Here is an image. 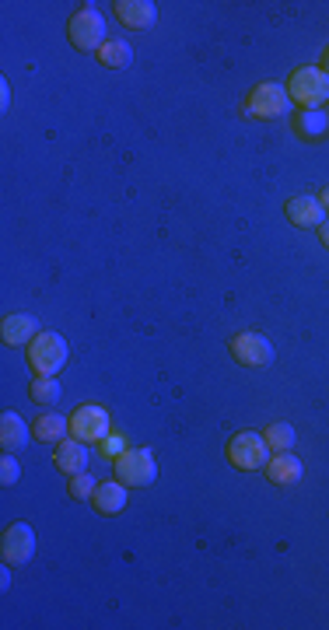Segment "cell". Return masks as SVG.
<instances>
[{
    "instance_id": "obj_27",
    "label": "cell",
    "mask_w": 329,
    "mask_h": 630,
    "mask_svg": "<svg viewBox=\"0 0 329 630\" xmlns=\"http://www.w3.org/2000/svg\"><path fill=\"white\" fill-rule=\"evenodd\" d=\"M7 585H11V571H7V567H4V571H0V588H4V592H7Z\"/></svg>"
},
{
    "instance_id": "obj_5",
    "label": "cell",
    "mask_w": 329,
    "mask_h": 630,
    "mask_svg": "<svg viewBox=\"0 0 329 630\" xmlns=\"http://www.w3.org/2000/svg\"><path fill=\"white\" fill-rule=\"evenodd\" d=\"M228 459L235 469H246V473H256V469H267L270 462V445L263 435L256 431H239L235 438L228 441Z\"/></svg>"
},
{
    "instance_id": "obj_6",
    "label": "cell",
    "mask_w": 329,
    "mask_h": 630,
    "mask_svg": "<svg viewBox=\"0 0 329 630\" xmlns=\"http://www.w3.org/2000/svg\"><path fill=\"white\" fill-rule=\"evenodd\" d=\"M288 109H291L288 88H281V84L273 81L256 84L246 99V116H252V120H281V116H288Z\"/></svg>"
},
{
    "instance_id": "obj_1",
    "label": "cell",
    "mask_w": 329,
    "mask_h": 630,
    "mask_svg": "<svg viewBox=\"0 0 329 630\" xmlns=\"http://www.w3.org/2000/svg\"><path fill=\"white\" fill-rule=\"evenodd\" d=\"M67 36H70V46L81 49V53H99L105 42V18L99 7H78L70 21H67Z\"/></svg>"
},
{
    "instance_id": "obj_18",
    "label": "cell",
    "mask_w": 329,
    "mask_h": 630,
    "mask_svg": "<svg viewBox=\"0 0 329 630\" xmlns=\"http://www.w3.org/2000/svg\"><path fill=\"white\" fill-rule=\"evenodd\" d=\"M70 435V420H63L60 414H42L36 424H32V438L36 441H53V445H60L63 438Z\"/></svg>"
},
{
    "instance_id": "obj_7",
    "label": "cell",
    "mask_w": 329,
    "mask_h": 630,
    "mask_svg": "<svg viewBox=\"0 0 329 630\" xmlns=\"http://www.w3.org/2000/svg\"><path fill=\"white\" fill-rule=\"evenodd\" d=\"M112 431V417L109 410L99 406V403H84L70 414V438L84 441V445H95V441H105V435Z\"/></svg>"
},
{
    "instance_id": "obj_29",
    "label": "cell",
    "mask_w": 329,
    "mask_h": 630,
    "mask_svg": "<svg viewBox=\"0 0 329 630\" xmlns=\"http://www.w3.org/2000/svg\"><path fill=\"white\" fill-rule=\"evenodd\" d=\"M323 63H326V67H323V70H326V74H329V49H326V60H323Z\"/></svg>"
},
{
    "instance_id": "obj_8",
    "label": "cell",
    "mask_w": 329,
    "mask_h": 630,
    "mask_svg": "<svg viewBox=\"0 0 329 630\" xmlns=\"http://www.w3.org/2000/svg\"><path fill=\"white\" fill-rule=\"evenodd\" d=\"M231 357L239 361V364H246V368H267V364H273V357H277V351H273V343H270L263 333H239L231 336Z\"/></svg>"
},
{
    "instance_id": "obj_3",
    "label": "cell",
    "mask_w": 329,
    "mask_h": 630,
    "mask_svg": "<svg viewBox=\"0 0 329 630\" xmlns=\"http://www.w3.org/2000/svg\"><path fill=\"white\" fill-rule=\"evenodd\" d=\"M288 95L302 109H319L329 102V74L323 67H302L288 78Z\"/></svg>"
},
{
    "instance_id": "obj_11",
    "label": "cell",
    "mask_w": 329,
    "mask_h": 630,
    "mask_svg": "<svg viewBox=\"0 0 329 630\" xmlns=\"http://www.w3.org/2000/svg\"><path fill=\"white\" fill-rule=\"evenodd\" d=\"M284 207H288V221L298 228H319L326 221V207L319 204V196H291Z\"/></svg>"
},
{
    "instance_id": "obj_25",
    "label": "cell",
    "mask_w": 329,
    "mask_h": 630,
    "mask_svg": "<svg viewBox=\"0 0 329 630\" xmlns=\"http://www.w3.org/2000/svg\"><path fill=\"white\" fill-rule=\"evenodd\" d=\"M7 102H11V84L0 81V109H7Z\"/></svg>"
},
{
    "instance_id": "obj_22",
    "label": "cell",
    "mask_w": 329,
    "mask_h": 630,
    "mask_svg": "<svg viewBox=\"0 0 329 630\" xmlns=\"http://www.w3.org/2000/svg\"><path fill=\"white\" fill-rule=\"evenodd\" d=\"M95 487H99V480L84 469V473H78V477H70V487H67V490H70V498H74V501H84V498H91V494H95Z\"/></svg>"
},
{
    "instance_id": "obj_9",
    "label": "cell",
    "mask_w": 329,
    "mask_h": 630,
    "mask_svg": "<svg viewBox=\"0 0 329 630\" xmlns=\"http://www.w3.org/2000/svg\"><path fill=\"white\" fill-rule=\"evenodd\" d=\"M0 553L11 567H21L32 561L36 553V532L28 522H15L4 529V540H0Z\"/></svg>"
},
{
    "instance_id": "obj_26",
    "label": "cell",
    "mask_w": 329,
    "mask_h": 630,
    "mask_svg": "<svg viewBox=\"0 0 329 630\" xmlns=\"http://www.w3.org/2000/svg\"><path fill=\"white\" fill-rule=\"evenodd\" d=\"M319 238H323V246L329 249V221H323V225H319Z\"/></svg>"
},
{
    "instance_id": "obj_16",
    "label": "cell",
    "mask_w": 329,
    "mask_h": 630,
    "mask_svg": "<svg viewBox=\"0 0 329 630\" xmlns=\"http://www.w3.org/2000/svg\"><path fill=\"white\" fill-rule=\"evenodd\" d=\"M28 427H32V424H25L21 414H11V410H7V414L0 417V445H4V452H21V448L28 445V435H32Z\"/></svg>"
},
{
    "instance_id": "obj_14",
    "label": "cell",
    "mask_w": 329,
    "mask_h": 630,
    "mask_svg": "<svg viewBox=\"0 0 329 630\" xmlns=\"http://www.w3.org/2000/svg\"><path fill=\"white\" fill-rule=\"evenodd\" d=\"M91 504H95V511L102 515V519H112V515H120L126 508V483L120 480H105L95 487V494H91Z\"/></svg>"
},
{
    "instance_id": "obj_12",
    "label": "cell",
    "mask_w": 329,
    "mask_h": 630,
    "mask_svg": "<svg viewBox=\"0 0 329 630\" xmlns=\"http://www.w3.org/2000/svg\"><path fill=\"white\" fill-rule=\"evenodd\" d=\"M88 445L78 438H63L60 445H57V456H53V462H57V469L60 473H67V477H78V473H84L88 469Z\"/></svg>"
},
{
    "instance_id": "obj_24",
    "label": "cell",
    "mask_w": 329,
    "mask_h": 630,
    "mask_svg": "<svg viewBox=\"0 0 329 630\" xmlns=\"http://www.w3.org/2000/svg\"><path fill=\"white\" fill-rule=\"evenodd\" d=\"M99 445H102L105 459H116V456H123L126 448H130L123 435H116V431H109V435H105V441H99Z\"/></svg>"
},
{
    "instance_id": "obj_23",
    "label": "cell",
    "mask_w": 329,
    "mask_h": 630,
    "mask_svg": "<svg viewBox=\"0 0 329 630\" xmlns=\"http://www.w3.org/2000/svg\"><path fill=\"white\" fill-rule=\"evenodd\" d=\"M18 480H21V462L7 452V456L0 459V483H4V487H15Z\"/></svg>"
},
{
    "instance_id": "obj_2",
    "label": "cell",
    "mask_w": 329,
    "mask_h": 630,
    "mask_svg": "<svg viewBox=\"0 0 329 630\" xmlns=\"http://www.w3.org/2000/svg\"><path fill=\"white\" fill-rule=\"evenodd\" d=\"M112 473L126 487H151L158 477V459L151 448H126L123 456L112 459Z\"/></svg>"
},
{
    "instance_id": "obj_13",
    "label": "cell",
    "mask_w": 329,
    "mask_h": 630,
    "mask_svg": "<svg viewBox=\"0 0 329 630\" xmlns=\"http://www.w3.org/2000/svg\"><path fill=\"white\" fill-rule=\"evenodd\" d=\"M305 477V466H302V459L298 456H291V452H273L267 462V480L277 483V487H291V483H298Z\"/></svg>"
},
{
    "instance_id": "obj_21",
    "label": "cell",
    "mask_w": 329,
    "mask_h": 630,
    "mask_svg": "<svg viewBox=\"0 0 329 630\" xmlns=\"http://www.w3.org/2000/svg\"><path fill=\"white\" fill-rule=\"evenodd\" d=\"M263 438H267L270 452H291V448H294V441H298V435H294V427H291V424L277 420V424H267V427H263Z\"/></svg>"
},
{
    "instance_id": "obj_19",
    "label": "cell",
    "mask_w": 329,
    "mask_h": 630,
    "mask_svg": "<svg viewBox=\"0 0 329 630\" xmlns=\"http://www.w3.org/2000/svg\"><path fill=\"white\" fill-rule=\"evenodd\" d=\"M99 63L109 67V70H123L133 63V46L123 39H105L102 49H99Z\"/></svg>"
},
{
    "instance_id": "obj_28",
    "label": "cell",
    "mask_w": 329,
    "mask_h": 630,
    "mask_svg": "<svg viewBox=\"0 0 329 630\" xmlns=\"http://www.w3.org/2000/svg\"><path fill=\"white\" fill-rule=\"evenodd\" d=\"M319 204L329 210V186H323V193H319Z\"/></svg>"
},
{
    "instance_id": "obj_17",
    "label": "cell",
    "mask_w": 329,
    "mask_h": 630,
    "mask_svg": "<svg viewBox=\"0 0 329 630\" xmlns=\"http://www.w3.org/2000/svg\"><path fill=\"white\" fill-rule=\"evenodd\" d=\"M294 133H298L302 141H319V137H326L329 133V116L323 109H302V112L294 116Z\"/></svg>"
},
{
    "instance_id": "obj_15",
    "label": "cell",
    "mask_w": 329,
    "mask_h": 630,
    "mask_svg": "<svg viewBox=\"0 0 329 630\" xmlns=\"http://www.w3.org/2000/svg\"><path fill=\"white\" fill-rule=\"evenodd\" d=\"M116 18L123 21L126 28H151L158 18V7L151 0H116Z\"/></svg>"
},
{
    "instance_id": "obj_20",
    "label": "cell",
    "mask_w": 329,
    "mask_h": 630,
    "mask_svg": "<svg viewBox=\"0 0 329 630\" xmlns=\"http://www.w3.org/2000/svg\"><path fill=\"white\" fill-rule=\"evenodd\" d=\"M28 396H32V403H39V406H53L60 399V382H57V375H36L32 385H28Z\"/></svg>"
},
{
    "instance_id": "obj_4",
    "label": "cell",
    "mask_w": 329,
    "mask_h": 630,
    "mask_svg": "<svg viewBox=\"0 0 329 630\" xmlns=\"http://www.w3.org/2000/svg\"><path fill=\"white\" fill-rule=\"evenodd\" d=\"M28 364L36 375H57L67 364V340L60 333L42 330L32 343H28Z\"/></svg>"
},
{
    "instance_id": "obj_10",
    "label": "cell",
    "mask_w": 329,
    "mask_h": 630,
    "mask_svg": "<svg viewBox=\"0 0 329 630\" xmlns=\"http://www.w3.org/2000/svg\"><path fill=\"white\" fill-rule=\"evenodd\" d=\"M39 322H36V315H28V312H11L7 319H4V326H0V336H4V343L7 347H28L36 336H39Z\"/></svg>"
}]
</instances>
